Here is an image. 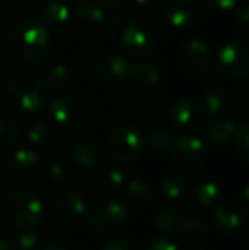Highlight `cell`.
<instances>
[{
    "mask_svg": "<svg viewBox=\"0 0 249 250\" xmlns=\"http://www.w3.org/2000/svg\"><path fill=\"white\" fill-rule=\"evenodd\" d=\"M77 29L91 41H104L113 36L121 22L118 0H79L75 9Z\"/></svg>",
    "mask_w": 249,
    "mask_h": 250,
    "instance_id": "1",
    "label": "cell"
},
{
    "mask_svg": "<svg viewBox=\"0 0 249 250\" xmlns=\"http://www.w3.org/2000/svg\"><path fill=\"white\" fill-rule=\"evenodd\" d=\"M9 51L21 63H38L46 56L50 34L36 19H23L9 33Z\"/></svg>",
    "mask_w": 249,
    "mask_h": 250,
    "instance_id": "2",
    "label": "cell"
},
{
    "mask_svg": "<svg viewBox=\"0 0 249 250\" xmlns=\"http://www.w3.org/2000/svg\"><path fill=\"white\" fill-rule=\"evenodd\" d=\"M45 208L34 192L12 189L0 199V216L5 225L19 231L34 230L43 220Z\"/></svg>",
    "mask_w": 249,
    "mask_h": 250,
    "instance_id": "3",
    "label": "cell"
},
{
    "mask_svg": "<svg viewBox=\"0 0 249 250\" xmlns=\"http://www.w3.org/2000/svg\"><path fill=\"white\" fill-rule=\"evenodd\" d=\"M160 38H162V31H160L159 21L147 14H140V16H133L126 22L120 43L126 55L145 58L157 50Z\"/></svg>",
    "mask_w": 249,
    "mask_h": 250,
    "instance_id": "4",
    "label": "cell"
},
{
    "mask_svg": "<svg viewBox=\"0 0 249 250\" xmlns=\"http://www.w3.org/2000/svg\"><path fill=\"white\" fill-rule=\"evenodd\" d=\"M48 87L43 77L31 72L16 73L7 83V96L9 101L19 111L33 114L45 107L48 101Z\"/></svg>",
    "mask_w": 249,
    "mask_h": 250,
    "instance_id": "5",
    "label": "cell"
},
{
    "mask_svg": "<svg viewBox=\"0 0 249 250\" xmlns=\"http://www.w3.org/2000/svg\"><path fill=\"white\" fill-rule=\"evenodd\" d=\"M86 227L97 237H111L120 233L128 223V209L121 201L99 199L84 213Z\"/></svg>",
    "mask_w": 249,
    "mask_h": 250,
    "instance_id": "6",
    "label": "cell"
},
{
    "mask_svg": "<svg viewBox=\"0 0 249 250\" xmlns=\"http://www.w3.org/2000/svg\"><path fill=\"white\" fill-rule=\"evenodd\" d=\"M126 82H130V90L126 96L130 104L136 107H147L156 99V92L160 83V72L154 63H132Z\"/></svg>",
    "mask_w": 249,
    "mask_h": 250,
    "instance_id": "7",
    "label": "cell"
},
{
    "mask_svg": "<svg viewBox=\"0 0 249 250\" xmlns=\"http://www.w3.org/2000/svg\"><path fill=\"white\" fill-rule=\"evenodd\" d=\"M143 150V136L133 126H118L108 135L104 151L113 164H132Z\"/></svg>",
    "mask_w": 249,
    "mask_h": 250,
    "instance_id": "8",
    "label": "cell"
},
{
    "mask_svg": "<svg viewBox=\"0 0 249 250\" xmlns=\"http://www.w3.org/2000/svg\"><path fill=\"white\" fill-rule=\"evenodd\" d=\"M171 162L180 172H196L203 167L206 146L203 140L193 135H183L171 143Z\"/></svg>",
    "mask_w": 249,
    "mask_h": 250,
    "instance_id": "9",
    "label": "cell"
},
{
    "mask_svg": "<svg viewBox=\"0 0 249 250\" xmlns=\"http://www.w3.org/2000/svg\"><path fill=\"white\" fill-rule=\"evenodd\" d=\"M180 58L189 70L202 75L206 80H215L219 77L217 70L215 56L212 53V48L198 38L186 40L180 48Z\"/></svg>",
    "mask_w": 249,
    "mask_h": 250,
    "instance_id": "10",
    "label": "cell"
},
{
    "mask_svg": "<svg viewBox=\"0 0 249 250\" xmlns=\"http://www.w3.org/2000/svg\"><path fill=\"white\" fill-rule=\"evenodd\" d=\"M219 75L229 79H246L249 75V51L243 40L227 41L215 56Z\"/></svg>",
    "mask_w": 249,
    "mask_h": 250,
    "instance_id": "11",
    "label": "cell"
},
{
    "mask_svg": "<svg viewBox=\"0 0 249 250\" xmlns=\"http://www.w3.org/2000/svg\"><path fill=\"white\" fill-rule=\"evenodd\" d=\"M45 170L43 158L34 150L21 148L12 155L7 164V179L12 184H33L41 177Z\"/></svg>",
    "mask_w": 249,
    "mask_h": 250,
    "instance_id": "12",
    "label": "cell"
},
{
    "mask_svg": "<svg viewBox=\"0 0 249 250\" xmlns=\"http://www.w3.org/2000/svg\"><path fill=\"white\" fill-rule=\"evenodd\" d=\"M193 216L188 204L181 201H171L169 204L160 208L154 218V227L167 237H183L189 218Z\"/></svg>",
    "mask_w": 249,
    "mask_h": 250,
    "instance_id": "13",
    "label": "cell"
},
{
    "mask_svg": "<svg viewBox=\"0 0 249 250\" xmlns=\"http://www.w3.org/2000/svg\"><path fill=\"white\" fill-rule=\"evenodd\" d=\"M248 221V208L243 203L230 201L224 203L215 209L212 216V228L217 235L229 237V235L239 233Z\"/></svg>",
    "mask_w": 249,
    "mask_h": 250,
    "instance_id": "14",
    "label": "cell"
},
{
    "mask_svg": "<svg viewBox=\"0 0 249 250\" xmlns=\"http://www.w3.org/2000/svg\"><path fill=\"white\" fill-rule=\"evenodd\" d=\"M132 62L118 53H106L96 63V73L106 85H123L128 80Z\"/></svg>",
    "mask_w": 249,
    "mask_h": 250,
    "instance_id": "15",
    "label": "cell"
},
{
    "mask_svg": "<svg viewBox=\"0 0 249 250\" xmlns=\"http://www.w3.org/2000/svg\"><path fill=\"white\" fill-rule=\"evenodd\" d=\"M87 206L82 194L73 188H63L53 199V211L63 223H75L84 216Z\"/></svg>",
    "mask_w": 249,
    "mask_h": 250,
    "instance_id": "16",
    "label": "cell"
},
{
    "mask_svg": "<svg viewBox=\"0 0 249 250\" xmlns=\"http://www.w3.org/2000/svg\"><path fill=\"white\" fill-rule=\"evenodd\" d=\"M169 121L176 128L195 129L205 121V109L198 101L183 97L178 99L169 109Z\"/></svg>",
    "mask_w": 249,
    "mask_h": 250,
    "instance_id": "17",
    "label": "cell"
},
{
    "mask_svg": "<svg viewBox=\"0 0 249 250\" xmlns=\"http://www.w3.org/2000/svg\"><path fill=\"white\" fill-rule=\"evenodd\" d=\"M70 157L73 164L82 170H96L103 164L101 146L91 138H77L70 146Z\"/></svg>",
    "mask_w": 249,
    "mask_h": 250,
    "instance_id": "18",
    "label": "cell"
},
{
    "mask_svg": "<svg viewBox=\"0 0 249 250\" xmlns=\"http://www.w3.org/2000/svg\"><path fill=\"white\" fill-rule=\"evenodd\" d=\"M162 12L171 27L184 29L196 19L198 3L196 0H164Z\"/></svg>",
    "mask_w": 249,
    "mask_h": 250,
    "instance_id": "19",
    "label": "cell"
},
{
    "mask_svg": "<svg viewBox=\"0 0 249 250\" xmlns=\"http://www.w3.org/2000/svg\"><path fill=\"white\" fill-rule=\"evenodd\" d=\"M50 118L55 125H58L63 129H72L79 125L80 119V107L70 97H57L50 102Z\"/></svg>",
    "mask_w": 249,
    "mask_h": 250,
    "instance_id": "20",
    "label": "cell"
},
{
    "mask_svg": "<svg viewBox=\"0 0 249 250\" xmlns=\"http://www.w3.org/2000/svg\"><path fill=\"white\" fill-rule=\"evenodd\" d=\"M121 196H123L125 206L135 211L147 209L154 201L152 188L140 179H132V181L126 182L125 189L121 191Z\"/></svg>",
    "mask_w": 249,
    "mask_h": 250,
    "instance_id": "21",
    "label": "cell"
},
{
    "mask_svg": "<svg viewBox=\"0 0 249 250\" xmlns=\"http://www.w3.org/2000/svg\"><path fill=\"white\" fill-rule=\"evenodd\" d=\"M41 24H46L53 29H62L72 17V9L65 0H46L38 10Z\"/></svg>",
    "mask_w": 249,
    "mask_h": 250,
    "instance_id": "22",
    "label": "cell"
},
{
    "mask_svg": "<svg viewBox=\"0 0 249 250\" xmlns=\"http://www.w3.org/2000/svg\"><path fill=\"white\" fill-rule=\"evenodd\" d=\"M236 123L230 118L215 116L208 125L205 126V138L210 145L215 148H224L232 142L234 131H236Z\"/></svg>",
    "mask_w": 249,
    "mask_h": 250,
    "instance_id": "23",
    "label": "cell"
},
{
    "mask_svg": "<svg viewBox=\"0 0 249 250\" xmlns=\"http://www.w3.org/2000/svg\"><path fill=\"white\" fill-rule=\"evenodd\" d=\"M21 138L17 121L5 111H0V153H9L17 146Z\"/></svg>",
    "mask_w": 249,
    "mask_h": 250,
    "instance_id": "24",
    "label": "cell"
},
{
    "mask_svg": "<svg viewBox=\"0 0 249 250\" xmlns=\"http://www.w3.org/2000/svg\"><path fill=\"white\" fill-rule=\"evenodd\" d=\"M222 194V189L217 184L215 181H200L198 184L193 186L191 192H189V198L196 206H212L213 203H217Z\"/></svg>",
    "mask_w": 249,
    "mask_h": 250,
    "instance_id": "25",
    "label": "cell"
},
{
    "mask_svg": "<svg viewBox=\"0 0 249 250\" xmlns=\"http://www.w3.org/2000/svg\"><path fill=\"white\" fill-rule=\"evenodd\" d=\"M160 188H162V194L169 201H181L188 191V181L180 170L169 172L162 177Z\"/></svg>",
    "mask_w": 249,
    "mask_h": 250,
    "instance_id": "26",
    "label": "cell"
},
{
    "mask_svg": "<svg viewBox=\"0 0 249 250\" xmlns=\"http://www.w3.org/2000/svg\"><path fill=\"white\" fill-rule=\"evenodd\" d=\"M229 104V96L222 87H210L203 96V109L208 112L210 116H220L227 109Z\"/></svg>",
    "mask_w": 249,
    "mask_h": 250,
    "instance_id": "27",
    "label": "cell"
},
{
    "mask_svg": "<svg viewBox=\"0 0 249 250\" xmlns=\"http://www.w3.org/2000/svg\"><path fill=\"white\" fill-rule=\"evenodd\" d=\"M73 80H75V75H73V70L70 68L68 65H63V63H58V65L51 66L50 72L46 75V83L50 89L55 90H67L73 85Z\"/></svg>",
    "mask_w": 249,
    "mask_h": 250,
    "instance_id": "28",
    "label": "cell"
},
{
    "mask_svg": "<svg viewBox=\"0 0 249 250\" xmlns=\"http://www.w3.org/2000/svg\"><path fill=\"white\" fill-rule=\"evenodd\" d=\"M126 182L128 181H126L125 172L116 167L108 168V170H104L103 175H101V186H103L104 191L110 192V194H121Z\"/></svg>",
    "mask_w": 249,
    "mask_h": 250,
    "instance_id": "29",
    "label": "cell"
},
{
    "mask_svg": "<svg viewBox=\"0 0 249 250\" xmlns=\"http://www.w3.org/2000/svg\"><path fill=\"white\" fill-rule=\"evenodd\" d=\"M173 135L164 128H156L147 135V146L154 153H166L171 148Z\"/></svg>",
    "mask_w": 249,
    "mask_h": 250,
    "instance_id": "30",
    "label": "cell"
},
{
    "mask_svg": "<svg viewBox=\"0 0 249 250\" xmlns=\"http://www.w3.org/2000/svg\"><path fill=\"white\" fill-rule=\"evenodd\" d=\"M234 143V151L243 162L249 160V126L248 123H241L239 126H236V131L232 136Z\"/></svg>",
    "mask_w": 249,
    "mask_h": 250,
    "instance_id": "31",
    "label": "cell"
},
{
    "mask_svg": "<svg viewBox=\"0 0 249 250\" xmlns=\"http://www.w3.org/2000/svg\"><path fill=\"white\" fill-rule=\"evenodd\" d=\"M26 138L31 145L34 146H41L48 142L50 138V126L45 121H34L33 125L27 128L26 131Z\"/></svg>",
    "mask_w": 249,
    "mask_h": 250,
    "instance_id": "32",
    "label": "cell"
},
{
    "mask_svg": "<svg viewBox=\"0 0 249 250\" xmlns=\"http://www.w3.org/2000/svg\"><path fill=\"white\" fill-rule=\"evenodd\" d=\"M14 247H16V250H40L41 249L40 235L34 233V230L21 231L19 237L14 238Z\"/></svg>",
    "mask_w": 249,
    "mask_h": 250,
    "instance_id": "33",
    "label": "cell"
},
{
    "mask_svg": "<svg viewBox=\"0 0 249 250\" xmlns=\"http://www.w3.org/2000/svg\"><path fill=\"white\" fill-rule=\"evenodd\" d=\"M248 26H249V9L248 5H243L236 10V16H234V31L241 38H244L248 34Z\"/></svg>",
    "mask_w": 249,
    "mask_h": 250,
    "instance_id": "34",
    "label": "cell"
},
{
    "mask_svg": "<svg viewBox=\"0 0 249 250\" xmlns=\"http://www.w3.org/2000/svg\"><path fill=\"white\" fill-rule=\"evenodd\" d=\"M48 177L53 184H65L67 179H68V170L62 162H53V164L48 167Z\"/></svg>",
    "mask_w": 249,
    "mask_h": 250,
    "instance_id": "35",
    "label": "cell"
},
{
    "mask_svg": "<svg viewBox=\"0 0 249 250\" xmlns=\"http://www.w3.org/2000/svg\"><path fill=\"white\" fill-rule=\"evenodd\" d=\"M143 250H180L176 242L169 240V238H164V237H159V238H154L150 240L149 244L145 245Z\"/></svg>",
    "mask_w": 249,
    "mask_h": 250,
    "instance_id": "36",
    "label": "cell"
},
{
    "mask_svg": "<svg viewBox=\"0 0 249 250\" xmlns=\"http://www.w3.org/2000/svg\"><path fill=\"white\" fill-rule=\"evenodd\" d=\"M103 250H140V249L132 238H116V240L104 245Z\"/></svg>",
    "mask_w": 249,
    "mask_h": 250,
    "instance_id": "37",
    "label": "cell"
},
{
    "mask_svg": "<svg viewBox=\"0 0 249 250\" xmlns=\"http://www.w3.org/2000/svg\"><path fill=\"white\" fill-rule=\"evenodd\" d=\"M202 2L213 10H230L237 5L239 0H202Z\"/></svg>",
    "mask_w": 249,
    "mask_h": 250,
    "instance_id": "38",
    "label": "cell"
},
{
    "mask_svg": "<svg viewBox=\"0 0 249 250\" xmlns=\"http://www.w3.org/2000/svg\"><path fill=\"white\" fill-rule=\"evenodd\" d=\"M0 250H16L14 237H10L7 231H0Z\"/></svg>",
    "mask_w": 249,
    "mask_h": 250,
    "instance_id": "39",
    "label": "cell"
},
{
    "mask_svg": "<svg viewBox=\"0 0 249 250\" xmlns=\"http://www.w3.org/2000/svg\"><path fill=\"white\" fill-rule=\"evenodd\" d=\"M239 107L243 114H248V89H243L239 94Z\"/></svg>",
    "mask_w": 249,
    "mask_h": 250,
    "instance_id": "40",
    "label": "cell"
},
{
    "mask_svg": "<svg viewBox=\"0 0 249 250\" xmlns=\"http://www.w3.org/2000/svg\"><path fill=\"white\" fill-rule=\"evenodd\" d=\"M40 250H70V249L62 244H50V245H46V247H41Z\"/></svg>",
    "mask_w": 249,
    "mask_h": 250,
    "instance_id": "41",
    "label": "cell"
},
{
    "mask_svg": "<svg viewBox=\"0 0 249 250\" xmlns=\"http://www.w3.org/2000/svg\"><path fill=\"white\" fill-rule=\"evenodd\" d=\"M133 2H135L136 5H142V7H152V5H156L159 0H133Z\"/></svg>",
    "mask_w": 249,
    "mask_h": 250,
    "instance_id": "42",
    "label": "cell"
},
{
    "mask_svg": "<svg viewBox=\"0 0 249 250\" xmlns=\"http://www.w3.org/2000/svg\"><path fill=\"white\" fill-rule=\"evenodd\" d=\"M189 250H213L212 247H206V245H195V247H191Z\"/></svg>",
    "mask_w": 249,
    "mask_h": 250,
    "instance_id": "43",
    "label": "cell"
}]
</instances>
